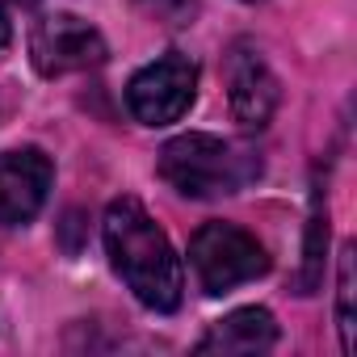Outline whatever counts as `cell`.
Listing matches in <instances>:
<instances>
[{"label": "cell", "instance_id": "cell-2", "mask_svg": "<svg viewBox=\"0 0 357 357\" xmlns=\"http://www.w3.org/2000/svg\"><path fill=\"white\" fill-rule=\"evenodd\" d=\"M160 176L185 198H223L257 181L261 155L219 135H176L160 151Z\"/></svg>", "mask_w": 357, "mask_h": 357}, {"label": "cell", "instance_id": "cell-11", "mask_svg": "<svg viewBox=\"0 0 357 357\" xmlns=\"http://www.w3.org/2000/svg\"><path fill=\"white\" fill-rule=\"evenodd\" d=\"M139 9L151 17V22H164L172 30H181L198 17V0H139Z\"/></svg>", "mask_w": 357, "mask_h": 357}, {"label": "cell", "instance_id": "cell-3", "mask_svg": "<svg viewBox=\"0 0 357 357\" xmlns=\"http://www.w3.org/2000/svg\"><path fill=\"white\" fill-rule=\"evenodd\" d=\"M190 265H194V273H198L206 294H227V290L269 273L265 248L257 244V236H248L236 223H206V227H198V236L190 240Z\"/></svg>", "mask_w": 357, "mask_h": 357}, {"label": "cell", "instance_id": "cell-6", "mask_svg": "<svg viewBox=\"0 0 357 357\" xmlns=\"http://www.w3.org/2000/svg\"><path fill=\"white\" fill-rule=\"evenodd\" d=\"M223 84H227V101H231V114H236L240 126H248V130L269 126L282 93H278V76L265 63L257 43L236 38L227 47V55H223Z\"/></svg>", "mask_w": 357, "mask_h": 357}, {"label": "cell", "instance_id": "cell-13", "mask_svg": "<svg viewBox=\"0 0 357 357\" xmlns=\"http://www.w3.org/2000/svg\"><path fill=\"white\" fill-rule=\"evenodd\" d=\"M22 5H34V0H22Z\"/></svg>", "mask_w": 357, "mask_h": 357}, {"label": "cell", "instance_id": "cell-7", "mask_svg": "<svg viewBox=\"0 0 357 357\" xmlns=\"http://www.w3.org/2000/svg\"><path fill=\"white\" fill-rule=\"evenodd\" d=\"M55 181L51 155L38 147H13L0 151V227H22L30 223Z\"/></svg>", "mask_w": 357, "mask_h": 357}, {"label": "cell", "instance_id": "cell-5", "mask_svg": "<svg viewBox=\"0 0 357 357\" xmlns=\"http://www.w3.org/2000/svg\"><path fill=\"white\" fill-rule=\"evenodd\" d=\"M30 59L43 76H72L105 63V38L76 13H51L30 34Z\"/></svg>", "mask_w": 357, "mask_h": 357}, {"label": "cell", "instance_id": "cell-8", "mask_svg": "<svg viewBox=\"0 0 357 357\" xmlns=\"http://www.w3.org/2000/svg\"><path fill=\"white\" fill-rule=\"evenodd\" d=\"M278 344V324L265 307H240L211 324L198 340V353H269Z\"/></svg>", "mask_w": 357, "mask_h": 357}, {"label": "cell", "instance_id": "cell-10", "mask_svg": "<svg viewBox=\"0 0 357 357\" xmlns=\"http://www.w3.org/2000/svg\"><path fill=\"white\" fill-rule=\"evenodd\" d=\"M336 324H340V349L353 353V248L344 244L340 252V303H336Z\"/></svg>", "mask_w": 357, "mask_h": 357}, {"label": "cell", "instance_id": "cell-4", "mask_svg": "<svg viewBox=\"0 0 357 357\" xmlns=\"http://www.w3.org/2000/svg\"><path fill=\"white\" fill-rule=\"evenodd\" d=\"M194 97H198V63L181 51H164L126 84V105L143 126L176 122L194 105Z\"/></svg>", "mask_w": 357, "mask_h": 357}, {"label": "cell", "instance_id": "cell-9", "mask_svg": "<svg viewBox=\"0 0 357 357\" xmlns=\"http://www.w3.org/2000/svg\"><path fill=\"white\" fill-rule=\"evenodd\" d=\"M324 244H328V206L324 194L315 190L311 202V223H307V248H303V273H298V294H311L324 278Z\"/></svg>", "mask_w": 357, "mask_h": 357}, {"label": "cell", "instance_id": "cell-12", "mask_svg": "<svg viewBox=\"0 0 357 357\" xmlns=\"http://www.w3.org/2000/svg\"><path fill=\"white\" fill-rule=\"evenodd\" d=\"M9 38H13V26H9V13H5V5H0V51L9 47Z\"/></svg>", "mask_w": 357, "mask_h": 357}, {"label": "cell", "instance_id": "cell-1", "mask_svg": "<svg viewBox=\"0 0 357 357\" xmlns=\"http://www.w3.org/2000/svg\"><path fill=\"white\" fill-rule=\"evenodd\" d=\"M101 231H105V252L118 278L143 307L164 311V315L181 307V290H185L181 261H176L168 236L155 227V219L143 211L139 198L109 202Z\"/></svg>", "mask_w": 357, "mask_h": 357}]
</instances>
